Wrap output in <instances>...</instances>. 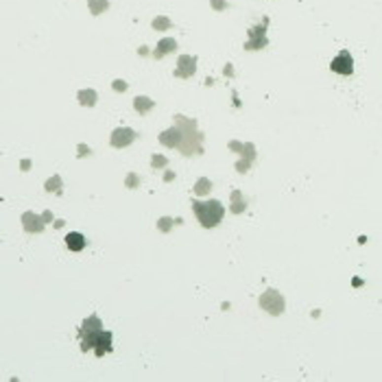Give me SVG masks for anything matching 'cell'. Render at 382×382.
<instances>
[{
	"label": "cell",
	"instance_id": "1",
	"mask_svg": "<svg viewBox=\"0 0 382 382\" xmlns=\"http://www.w3.org/2000/svg\"><path fill=\"white\" fill-rule=\"evenodd\" d=\"M177 120V127L181 129V142H179V149L186 157L190 155H197V153H201V142H203V134L197 129V122L186 118V116H175Z\"/></svg>",
	"mask_w": 382,
	"mask_h": 382
},
{
	"label": "cell",
	"instance_id": "2",
	"mask_svg": "<svg viewBox=\"0 0 382 382\" xmlns=\"http://www.w3.org/2000/svg\"><path fill=\"white\" fill-rule=\"evenodd\" d=\"M192 212H195L197 221L201 223V227L206 229L216 227L223 221V216H225V208L216 199H208V201H197L195 199L192 201Z\"/></svg>",
	"mask_w": 382,
	"mask_h": 382
},
{
	"label": "cell",
	"instance_id": "3",
	"mask_svg": "<svg viewBox=\"0 0 382 382\" xmlns=\"http://www.w3.org/2000/svg\"><path fill=\"white\" fill-rule=\"evenodd\" d=\"M101 332H103V323H101V319L96 317V314H92L83 321V325L79 328V339H81V349L83 351H90L94 349L96 341H99Z\"/></svg>",
	"mask_w": 382,
	"mask_h": 382
},
{
	"label": "cell",
	"instance_id": "4",
	"mask_svg": "<svg viewBox=\"0 0 382 382\" xmlns=\"http://www.w3.org/2000/svg\"><path fill=\"white\" fill-rule=\"evenodd\" d=\"M284 306H286V304H284V297L275 288H267L262 295H260V308L267 310L269 314H275V317L282 314L284 313Z\"/></svg>",
	"mask_w": 382,
	"mask_h": 382
},
{
	"label": "cell",
	"instance_id": "5",
	"mask_svg": "<svg viewBox=\"0 0 382 382\" xmlns=\"http://www.w3.org/2000/svg\"><path fill=\"white\" fill-rule=\"evenodd\" d=\"M330 70L336 74H351L354 72V59H351V55L347 50H341L332 59V64H330Z\"/></svg>",
	"mask_w": 382,
	"mask_h": 382
},
{
	"label": "cell",
	"instance_id": "6",
	"mask_svg": "<svg viewBox=\"0 0 382 382\" xmlns=\"http://www.w3.org/2000/svg\"><path fill=\"white\" fill-rule=\"evenodd\" d=\"M136 131L129 129V127H118V129H114V134H111V146L114 149H125V146H129L131 142L136 140Z\"/></svg>",
	"mask_w": 382,
	"mask_h": 382
},
{
	"label": "cell",
	"instance_id": "7",
	"mask_svg": "<svg viewBox=\"0 0 382 382\" xmlns=\"http://www.w3.org/2000/svg\"><path fill=\"white\" fill-rule=\"evenodd\" d=\"M195 72H197V57L195 55H181V57L177 59L175 76H179V79H190Z\"/></svg>",
	"mask_w": 382,
	"mask_h": 382
},
{
	"label": "cell",
	"instance_id": "8",
	"mask_svg": "<svg viewBox=\"0 0 382 382\" xmlns=\"http://www.w3.org/2000/svg\"><path fill=\"white\" fill-rule=\"evenodd\" d=\"M267 22H269V20H264L262 27L249 29V35H251V39L244 44V50H260V48H264V46L269 44L267 37H264V29H267Z\"/></svg>",
	"mask_w": 382,
	"mask_h": 382
},
{
	"label": "cell",
	"instance_id": "9",
	"mask_svg": "<svg viewBox=\"0 0 382 382\" xmlns=\"http://www.w3.org/2000/svg\"><path fill=\"white\" fill-rule=\"evenodd\" d=\"M22 225L29 234H39V232H44V218L37 216L35 212H24L22 214Z\"/></svg>",
	"mask_w": 382,
	"mask_h": 382
},
{
	"label": "cell",
	"instance_id": "10",
	"mask_svg": "<svg viewBox=\"0 0 382 382\" xmlns=\"http://www.w3.org/2000/svg\"><path fill=\"white\" fill-rule=\"evenodd\" d=\"M160 142H162L164 146L177 149V146H179V142H181V129L175 125V127H171V129L162 131V134H160Z\"/></svg>",
	"mask_w": 382,
	"mask_h": 382
},
{
	"label": "cell",
	"instance_id": "11",
	"mask_svg": "<svg viewBox=\"0 0 382 382\" xmlns=\"http://www.w3.org/2000/svg\"><path fill=\"white\" fill-rule=\"evenodd\" d=\"M85 244H88V241H85V236L79 232H70L68 236H66V247H68L70 251H81V249H85Z\"/></svg>",
	"mask_w": 382,
	"mask_h": 382
},
{
	"label": "cell",
	"instance_id": "12",
	"mask_svg": "<svg viewBox=\"0 0 382 382\" xmlns=\"http://www.w3.org/2000/svg\"><path fill=\"white\" fill-rule=\"evenodd\" d=\"M177 50V42L173 37H164V39H160V44L155 46V59H162L164 55H168V53H175Z\"/></svg>",
	"mask_w": 382,
	"mask_h": 382
},
{
	"label": "cell",
	"instance_id": "13",
	"mask_svg": "<svg viewBox=\"0 0 382 382\" xmlns=\"http://www.w3.org/2000/svg\"><path fill=\"white\" fill-rule=\"evenodd\" d=\"M94 349H96V356L109 354V351H111V332L103 330V332H101V336H99V341H96Z\"/></svg>",
	"mask_w": 382,
	"mask_h": 382
},
{
	"label": "cell",
	"instance_id": "14",
	"mask_svg": "<svg viewBox=\"0 0 382 382\" xmlns=\"http://www.w3.org/2000/svg\"><path fill=\"white\" fill-rule=\"evenodd\" d=\"M229 149L241 151V155H244V160H249V162L256 160V149H253L251 142H244V144H241V142H229Z\"/></svg>",
	"mask_w": 382,
	"mask_h": 382
},
{
	"label": "cell",
	"instance_id": "15",
	"mask_svg": "<svg viewBox=\"0 0 382 382\" xmlns=\"http://www.w3.org/2000/svg\"><path fill=\"white\" fill-rule=\"evenodd\" d=\"M76 99H79V103L83 105V107H94V105H96V101H99V94H96V90L85 88V90H79Z\"/></svg>",
	"mask_w": 382,
	"mask_h": 382
},
{
	"label": "cell",
	"instance_id": "16",
	"mask_svg": "<svg viewBox=\"0 0 382 382\" xmlns=\"http://www.w3.org/2000/svg\"><path fill=\"white\" fill-rule=\"evenodd\" d=\"M134 107L138 114H149V111L155 107V101H151L149 96H136L134 99Z\"/></svg>",
	"mask_w": 382,
	"mask_h": 382
},
{
	"label": "cell",
	"instance_id": "17",
	"mask_svg": "<svg viewBox=\"0 0 382 382\" xmlns=\"http://www.w3.org/2000/svg\"><path fill=\"white\" fill-rule=\"evenodd\" d=\"M212 190V181L208 179V177H201V179H197L195 188H192V192H195V197H206L208 192Z\"/></svg>",
	"mask_w": 382,
	"mask_h": 382
},
{
	"label": "cell",
	"instance_id": "18",
	"mask_svg": "<svg viewBox=\"0 0 382 382\" xmlns=\"http://www.w3.org/2000/svg\"><path fill=\"white\" fill-rule=\"evenodd\" d=\"M88 9L92 15H101L109 9V0H88Z\"/></svg>",
	"mask_w": 382,
	"mask_h": 382
},
{
	"label": "cell",
	"instance_id": "19",
	"mask_svg": "<svg viewBox=\"0 0 382 382\" xmlns=\"http://www.w3.org/2000/svg\"><path fill=\"white\" fill-rule=\"evenodd\" d=\"M229 210H232L234 214H241L244 210V199L241 195V190H234L232 192V206H229Z\"/></svg>",
	"mask_w": 382,
	"mask_h": 382
},
{
	"label": "cell",
	"instance_id": "20",
	"mask_svg": "<svg viewBox=\"0 0 382 382\" xmlns=\"http://www.w3.org/2000/svg\"><path fill=\"white\" fill-rule=\"evenodd\" d=\"M46 192H55V195H61V177L59 175H53L48 181H46Z\"/></svg>",
	"mask_w": 382,
	"mask_h": 382
},
{
	"label": "cell",
	"instance_id": "21",
	"mask_svg": "<svg viewBox=\"0 0 382 382\" xmlns=\"http://www.w3.org/2000/svg\"><path fill=\"white\" fill-rule=\"evenodd\" d=\"M171 27H173V22L168 18H164V15H160V18L153 20V29L155 31H168Z\"/></svg>",
	"mask_w": 382,
	"mask_h": 382
},
{
	"label": "cell",
	"instance_id": "22",
	"mask_svg": "<svg viewBox=\"0 0 382 382\" xmlns=\"http://www.w3.org/2000/svg\"><path fill=\"white\" fill-rule=\"evenodd\" d=\"M168 164V157H164V155H153L151 157V166L153 168H164Z\"/></svg>",
	"mask_w": 382,
	"mask_h": 382
},
{
	"label": "cell",
	"instance_id": "23",
	"mask_svg": "<svg viewBox=\"0 0 382 382\" xmlns=\"http://www.w3.org/2000/svg\"><path fill=\"white\" fill-rule=\"evenodd\" d=\"M171 225H173V218H168V216L160 218V223H157V227H160L162 232H168V229H171Z\"/></svg>",
	"mask_w": 382,
	"mask_h": 382
},
{
	"label": "cell",
	"instance_id": "24",
	"mask_svg": "<svg viewBox=\"0 0 382 382\" xmlns=\"http://www.w3.org/2000/svg\"><path fill=\"white\" fill-rule=\"evenodd\" d=\"M127 188H136L138 183H140V179H138V175H134V173H129V177H127Z\"/></svg>",
	"mask_w": 382,
	"mask_h": 382
},
{
	"label": "cell",
	"instance_id": "25",
	"mask_svg": "<svg viewBox=\"0 0 382 382\" xmlns=\"http://www.w3.org/2000/svg\"><path fill=\"white\" fill-rule=\"evenodd\" d=\"M111 88H114L116 92H127V83H125V81H114Z\"/></svg>",
	"mask_w": 382,
	"mask_h": 382
},
{
	"label": "cell",
	"instance_id": "26",
	"mask_svg": "<svg viewBox=\"0 0 382 382\" xmlns=\"http://www.w3.org/2000/svg\"><path fill=\"white\" fill-rule=\"evenodd\" d=\"M249 164H251V162H249V160H241V162H238V164H236V171H238V173H244V171H247V168H249Z\"/></svg>",
	"mask_w": 382,
	"mask_h": 382
},
{
	"label": "cell",
	"instance_id": "27",
	"mask_svg": "<svg viewBox=\"0 0 382 382\" xmlns=\"http://www.w3.org/2000/svg\"><path fill=\"white\" fill-rule=\"evenodd\" d=\"M227 4H225V0H212V9H216V11H223Z\"/></svg>",
	"mask_w": 382,
	"mask_h": 382
},
{
	"label": "cell",
	"instance_id": "28",
	"mask_svg": "<svg viewBox=\"0 0 382 382\" xmlns=\"http://www.w3.org/2000/svg\"><path fill=\"white\" fill-rule=\"evenodd\" d=\"M83 155H92V149L85 144H79V157H83Z\"/></svg>",
	"mask_w": 382,
	"mask_h": 382
},
{
	"label": "cell",
	"instance_id": "29",
	"mask_svg": "<svg viewBox=\"0 0 382 382\" xmlns=\"http://www.w3.org/2000/svg\"><path fill=\"white\" fill-rule=\"evenodd\" d=\"M42 218H44V223H50V221H53V212L46 210V212L42 214Z\"/></svg>",
	"mask_w": 382,
	"mask_h": 382
},
{
	"label": "cell",
	"instance_id": "30",
	"mask_svg": "<svg viewBox=\"0 0 382 382\" xmlns=\"http://www.w3.org/2000/svg\"><path fill=\"white\" fill-rule=\"evenodd\" d=\"M171 179H175V173L166 171V175H164V181H171Z\"/></svg>",
	"mask_w": 382,
	"mask_h": 382
},
{
	"label": "cell",
	"instance_id": "31",
	"mask_svg": "<svg viewBox=\"0 0 382 382\" xmlns=\"http://www.w3.org/2000/svg\"><path fill=\"white\" fill-rule=\"evenodd\" d=\"M29 166H31V162L24 160V162H22V171H29Z\"/></svg>",
	"mask_w": 382,
	"mask_h": 382
}]
</instances>
